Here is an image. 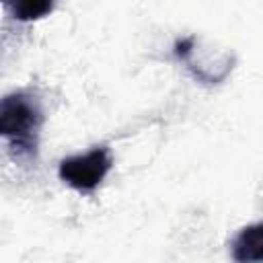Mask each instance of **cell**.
Here are the masks:
<instances>
[{
  "instance_id": "4",
  "label": "cell",
  "mask_w": 263,
  "mask_h": 263,
  "mask_svg": "<svg viewBox=\"0 0 263 263\" xmlns=\"http://www.w3.org/2000/svg\"><path fill=\"white\" fill-rule=\"evenodd\" d=\"M12 18L21 23H33L47 16L53 10L55 0H2Z\"/></svg>"
},
{
  "instance_id": "5",
  "label": "cell",
  "mask_w": 263,
  "mask_h": 263,
  "mask_svg": "<svg viewBox=\"0 0 263 263\" xmlns=\"http://www.w3.org/2000/svg\"><path fill=\"white\" fill-rule=\"evenodd\" d=\"M193 49H195V37H185V39H179L175 43V55L179 60H183V62L189 60V55L193 53Z\"/></svg>"
},
{
  "instance_id": "1",
  "label": "cell",
  "mask_w": 263,
  "mask_h": 263,
  "mask_svg": "<svg viewBox=\"0 0 263 263\" xmlns=\"http://www.w3.org/2000/svg\"><path fill=\"white\" fill-rule=\"evenodd\" d=\"M43 113L37 99L25 90L10 92L0 103V134L8 140L14 158H29L37 150Z\"/></svg>"
},
{
  "instance_id": "2",
  "label": "cell",
  "mask_w": 263,
  "mask_h": 263,
  "mask_svg": "<svg viewBox=\"0 0 263 263\" xmlns=\"http://www.w3.org/2000/svg\"><path fill=\"white\" fill-rule=\"evenodd\" d=\"M111 164H113V158L109 148L99 146L84 154L64 158L60 162L58 175L68 187L76 191H92L107 177V173L111 171Z\"/></svg>"
},
{
  "instance_id": "3",
  "label": "cell",
  "mask_w": 263,
  "mask_h": 263,
  "mask_svg": "<svg viewBox=\"0 0 263 263\" xmlns=\"http://www.w3.org/2000/svg\"><path fill=\"white\" fill-rule=\"evenodd\" d=\"M232 257L240 263L263 261V222L242 228L232 242Z\"/></svg>"
}]
</instances>
